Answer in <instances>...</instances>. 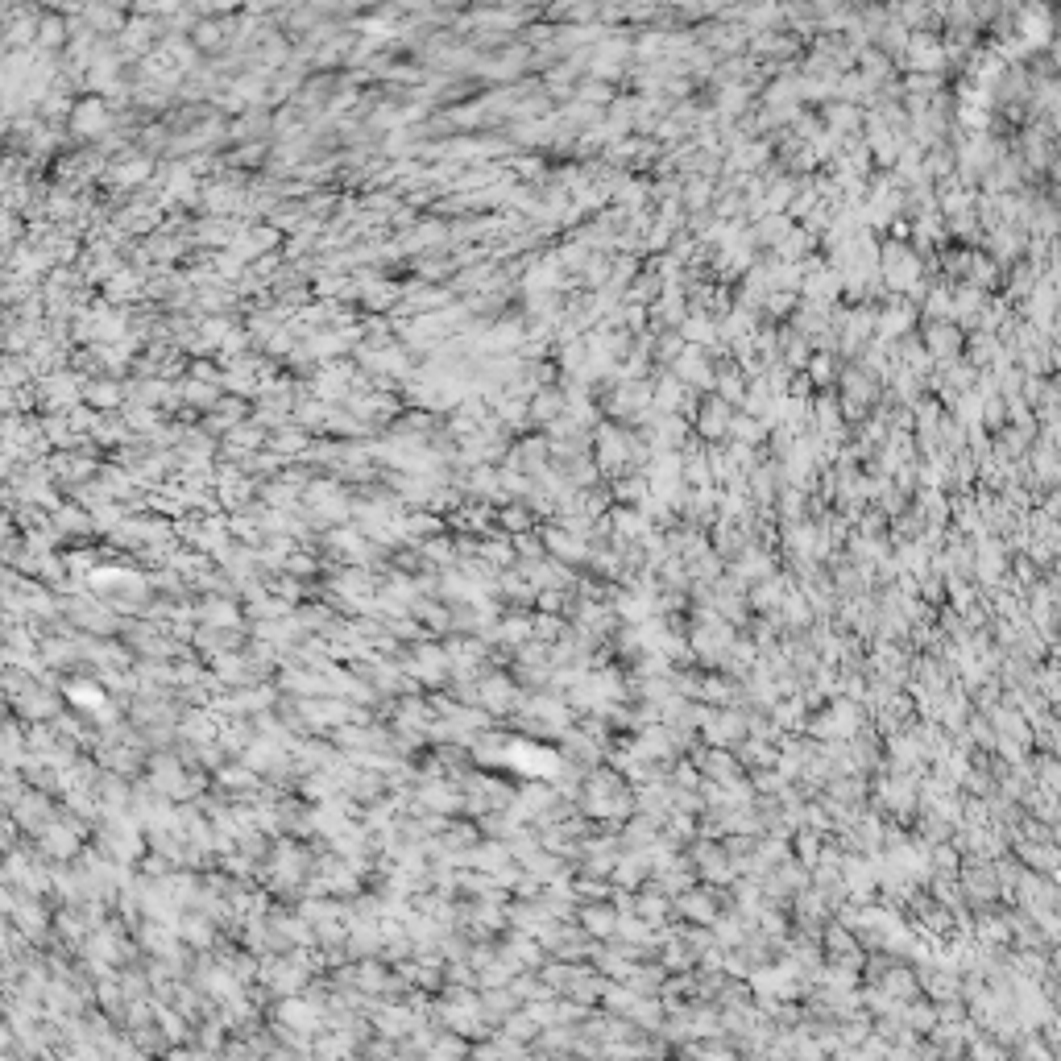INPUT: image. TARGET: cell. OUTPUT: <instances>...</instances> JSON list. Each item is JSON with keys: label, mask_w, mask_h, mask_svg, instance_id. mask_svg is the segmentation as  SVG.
<instances>
[{"label": "cell", "mask_w": 1061, "mask_h": 1061, "mask_svg": "<svg viewBox=\"0 0 1061 1061\" xmlns=\"http://www.w3.org/2000/svg\"><path fill=\"white\" fill-rule=\"evenodd\" d=\"M523 697H527V688L514 680V672H506V668L481 672V709L485 713H494V718H510V713L523 705Z\"/></svg>", "instance_id": "obj_1"}, {"label": "cell", "mask_w": 1061, "mask_h": 1061, "mask_svg": "<svg viewBox=\"0 0 1061 1061\" xmlns=\"http://www.w3.org/2000/svg\"><path fill=\"white\" fill-rule=\"evenodd\" d=\"M34 842H38L42 858H50V863H75V858L83 854V846H88V838L75 834L63 817H54L46 829H38Z\"/></svg>", "instance_id": "obj_2"}, {"label": "cell", "mask_w": 1061, "mask_h": 1061, "mask_svg": "<svg viewBox=\"0 0 1061 1061\" xmlns=\"http://www.w3.org/2000/svg\"><path fill=\"white\" fill-rule=\"evenodd\" d=\"M175 929H179V941L191 945V950H216V941L224 937V925L208 908H183Z\"/></svg>", "instance_id": "obj_3"}, {"label": "cell", "mask_w": 1061, "mask_h": 1061, "mask_svg": "<svg viewBox=\"0 0 1061 1061\" xmlns=\"http://www.w3.org/2000/svg\"><path fill=\"white\" fill-rule=\"evenodd\" d=\"M618 921H622V912L610 900H581L577 904V925L585 933H593L597 941H610L618 933Z\"/></svg>", "instance_id": "obj_4"}, {"label": "cell", "mask_w": 1061, "mask_h": 1061, "mask_svg": "<svg viewBox=\"0 0 1061 1061\" xmlns=\"http://www.w3.org/2000/svg\"><path fill=\"white\" fill-rule=\"evenodd\" d=\"M498 531H506V535L535 531V510L527 502H502L498 506Z\"/></svg>", "instance_id": "obj_5"}, {"label": "cell", "mask_w": 1061, "mask_h": 1061, "mask_svg": "<svg viewBox=\"0 0 1061 1061\" xmlns=\"http://www.w3.org/2000/svg\"><path fill=\"white\" fill-rule=\"evenodd\" d=\"M709 896H713V892H688V896L680 900V908H684V916H697V921H701V925H709V921H713V916H718V904H713Z\"/></svg>", "instance_id": "obj_6"}, {"label": "cell", "mask_w": 1061, "mask_h": 1061, "mask_svg": "<svg viewBox=\"0 0 1061 1061\" xmlns=\"http://www.w3.org/2000/svg\"><path fill=\"white\" fill-rule=\"evenodd\" d=\"M664 912H668V896L664 892H639L635 916H643L647 925H655V921H664Z\"/></svg>", "instance_id": "obj_7"}, {"label": "cell", "mask_w": 1061, "mask_h": 1061, "mask_svg": "<svg viewBox=\"0 0 1061 1061\" xmlns=\"http://www.w3.org/2000/svg\"><path fill=\"white\" fill-rule=\"evenodd\" d=\"M88 398H92L96 407H112V403H117V386H92Z\"/></svg>", "instance_id": "obj_8"}]
</instances>
